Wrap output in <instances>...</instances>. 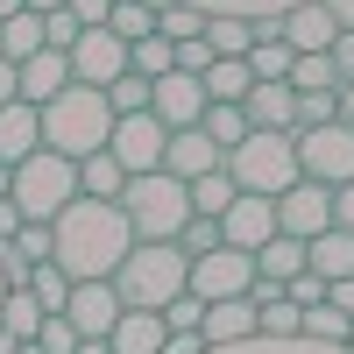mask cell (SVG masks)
Listing matches in <instances>:
<instances>
[{"label":"cell","mask_w":354,"mask_h":354,"mask_svg":"<svg viewBox=\"0 0 354 354\" xmlns=\"http://www.w3.org/2000/svg\"><path fill=\"white\" fill-rule=\"evenodd\" d=\"M113 290H121V305H135V312H163L170 298H185L192 290L185 241H135V255L113 270Z\"/></svg>","instance_id":"3957f363"},{"label":"cell","mask_w":354,"mask_h":354,"mask_svg":"<svg viewBox=\"0 0 354 354\" xmlns=\"http://www.w3.org/2000/svg\"><path fill=\"white\" fill-rule=\"evenodd\" d=\"M340 121V93H298V128H326Z\"/></svg>","instance_id":"f6af8a7d"},{"label":"cell","mask_w":354,"mask_h":354,"mask_svg":"<svg viewBox=\"0 0 354 354\" xmlns=\"http://www.w3.org/2000/svg\"><path fill=\"white\" fill-rule=\"evenodd\" d=\"M163 170H170V177H185V185H198V177L227 170V149H220L205 128H170V156H163Z\"/></svg>","instance_id":"9a60e30c"},{"label":"cell","mask_w":354,"mask_h":354,"mask_svg":"<svg viewBox=\"0 0 354 354\" xmlns=\"http://www.w3.org/2000/svg\"><path fill=\"white\" fill-rule=\"evenodd\" d=\"M36 340H43L50 354H78V347H85V333L71 326V319H64V312H50V319H43V333H36Z\"/></svg>","instance_id":"bcb514c9"},{"label":"cell","mask_w":354,"mask_h":354,"mask_svg":"<svg viewBox=\"0 0 354 354\" xmlns=\"http://www.w3.org/2000/svg\"><path fill=\"white\" fill-rule=\"evenodd\" d=\"M347 354H354V333H347Z\"/></svg>","instance_id":"be15d7a7"},{"label":"cell","mask_w":354,"mask_h":354,"mask_svg":"<svg viewBox=\"0 0 354 354\" xmlns=\"http://www.w3.org/2000/svg\"><path fill=\"white\" fill-rule=\"evenodd\" d=\"M234 198H241V185H234L227 170H213V177H198V185H192V213H198V220H220Z\"/></svg>","instance_id":"1f68e13d"},{"label":"cell","mask_w":354,"mask_h":354,"mask_svg":"<svg viewBox=\"0 0 354 354\" xmlns=\"http://www.w3.org/2000/svg\"><path fill=\"white\" fill-rule=\"evenodd\" d=\"M163 354H205V333H170Z\"/></svg>","instance_id":"db71d44e"},{"label":"cell","mask_w":354,"mask_h":354,"mask_svg":"<svg viewBox=\"0 0 354 354\" xmlns=\"http://www.w3.org/2000/svg\"><path fill=\"white\" fill-rule=\"evenodd\" d=\"M205 43H213L220 57H248L255 50V21L248 15H213L205 21Z\"/></svg>","instance_id":"4dcf8cb0"},{"label":"cell","mask_w":354,"mask_h":354,"mask_svg":"<svg viewBox=\"0 0 354 354\" xmlns=\"http://www.w3.org/2000/svg\"><path fill=\"white\" fill-rule=\"evenodd\" d=\"M277 227H283V234H298V241H319V234L333 227V185L298 177V185L277 198Z\"/></svg>","instance_id":"30bf717a"},{"label":"cell","mask_w":354,"mask_h":354,"mask_svg":"<svg viewBox=\"0 0 354 354\" xmlns=\"http://www.w3.org/2000/svg\"><path fill=\"white\" fill-rule=\"evenodd\" d=\"M262 312V340H298L305 333V312L290 305V298H270V305H255Z\"/></svg>","instance_id":"ab89813d"},{"label":"cell","mask_w":354,"mask_h":354,"mask_svg":"<svg viewBox=\"0 0 354 354\" xmlns=\"http://www.w3.org/2000/svg\"><path fill=\"white\" fill-rule=\"evenodd\" d=\"M192 290H198L205 305L248 298V290H255V255H248V248H213V255H198V262H192Z\"/></svg>","instance_id":"9c48e42d"},{"label":"cell","mask_w":354,"mask_h":354,"mask_svg":"<svg viewBox=\"0 0 354 354\" xmlns=\"http://www.w3.org/2000/svg\"><path fill=\"white\" fill-rule=\"evenodd\" d=\"M121 290H113V277H100V283H78L71 290V305H64V319H71V326L85 333V340H106L113 326H121Z\"/></svg>","instance_id":"5bb4252c"},{"label":"cell","mask_w":354,"mask_h":354,"mask_svg":"<svg viewBox=\"0 0 354 354\" xmlns=\"http://www.w3.org/2000/svg\"><path fill=\"white\" fill-rule=\"evenodd\" d=\"M106 100H113V113H149V100H156V78L128 71V78H113V85H106Z\"/></svg>","instance_id":"f35d334b"},{"label":"cell","mask_w":354,"mask_h":354,"mask_svg":"<svg viewBox=\"0 0 354 354\" xmlns=\"http://www.w3.org/2000/svg\"><path fill=\"white\" fill-rule=\"evenodd\" d=\"M192 8H205V15H248V21H262V15H290V8H305V0H192Z\"/></svg>","instance_id":"60d3db41"},{"label":"cell","mask_w":354,"mask_h":354,"mask_svg":"<svg viewBox=\"0 0 354 354\" xmlns=\"http://www.w3.org/2000/svg\"><path fill=\"white\" fill-rule=\"evenodd\" d=\"M312 270L326 277V283H340V277H354V234L347 227H326L312 241Z\"/></svg>","instance_id":"484cf974"},{"label":"cell","mask_w":354,"mask_h":354,"mask_svg":"<svg viewBox=\"0 0 354 354\" xmlns=\"http://www.w3.org/2000/svg\"><path fill=\"white\" fill-rule=\"evenodd\" d=\"M177 241H185V255L198 262V255H213V248H227V234H220V220H198V213H192V227L177 234Z\"/></svg>","instance_id":"ee69618b"},{"label":"cell","mask_w":354,"mask_h":354,"mask_svg":"<svg viewBox=\"0 0 354 354\" xmlns=\"http://www.w3.org/2000/svg\"><path fill=\"white\" fill-rule=\"evenodd\" d=\"M283 43L298 50V57H312V50H333V43H340V21H333V8H326V0H305V8H290V15H283Z\"/></svg>","instance_id":"d6986e66"},{"label":"cell","mask_w":354,"mask_h":354,"mask_svg":"<svg viewBox=\"0 0 354 354\" xmlns=\"http://www.w3.org/2000/svg\"><path fill=\"white\" fill-rule=\"evenodd\" d=\"M36 50H50V28H43L36 8H21L15 21H0V57H8V64H28Z\"/></svg>","instance_id":"603a6c76"},{"label":"cell","mask_w":354,"mask_h":354,"mask_svg":"<svg viewBox=\"0 0 354 354\" xmlns=\"http://www.w3.org/2000/svg\"><path fill=\"white\" fill-rule=\"evenodd\" d=\"M71 15H78L85 28H106V21H113V0H71Z\"/></svg>","instance_id":"681fc988"},{"label":"cell","mask_w":354,"mask_h":354,"mask_svg":"<svg viewBox=\"0 0 354 354\" xmlns=\"http://www.w3.org/2000/svg\"><path fill=\"white\" fill-rule=\"evenodd\" d=\"M128 57H135V71H142V78H170V71H177V43L163 36V28H156V36H142Z\"/></svg>","instance_id":"e575fe53"},{"label":"cell","mask_w":354,"mask_h":354,"mask_svg":"<svg viewBox=\"0 0 354 354\" xmlns=\"http://www.w3.org/2000/svg\"><path fill=\"white\" fill-rule=\"evenodd\" d=\"M50 227H57V262L71 270V283H100L135 255V220H128L121 198H85L78 192Z\"/></svg>","instance_id":"6da1fadb"},{"label":"cell","mask_w":354,"mask_h":354,"mask_svg":"<svg viewBox=\"0 0 354 354\" xmlns=\"http://www.w3.org/2000/svg\"><path fill=\"white\" fill-rule=\"evenodd\" d=\"M78 192H85V198H121V192H128V170H121V156H113V149L85 156V163H78Z\"/></svg>","instance_id":"d4e9b609"},{"label":"cell","mask_w":354,"mask_h":354,"mask_svg":"<svg viewBox=\"0 0 354 354\" xmlns=\"http://www.w3.org/2000/svg\"><path fill=\"white\" fill-rule=\"evenodd\" d=\"M333 227H347V234H354V185H340V192H333Z\"/></svg>","instance_id":"f5cc1de1"},{"label":"cell","mask_w":354,"mask_h":354,"mask_svg":"<svg viewBox=\"0 0 354 354\" xmlns=\"http://www.w3.org/2000/svg\"><path fill=\"white\" fill-rule=\"evenodd\" d=\"M220 234H227V248H262V241H277V198H262V192H241V198H234L227 205V213H220Z\"/></svg>","instance_id":"7c38bea8"},{"label":"cell","mask_w":354,"mask_h":354,"mask_svg":"<svg viewBox=\"0 0 354 354\" xmlns=\"http://www.w3.org/2000/svg\"><path fill=\"white\" fill-rule=\"evenodd\" d=\"M106 149L121 156V170H128V177H149V170H163V156H170V128L156 121V113H121Z\"/></svg>","instance_id":"ba28073f"},{"label":"cell","mask_w":354,"mask_h":354,"mask_svg":"<svg viewBox=\"0 0 354 354\" xmlns=\"http://www.w3.org/2000/svg\"><path fill=\"white\" fill-rule=\"evenodd\" d=\"M43 28H50V50H78V36H85V21H78L71 8H57V15H43Z\"/></svg>","instance_id":"7dc6e473"},{"label":"cell","mask_w":354,"mask_h":354,"mask_svg":"<svg viewBox=\"0 0 354 354\" xmlns=\"http://www.w3.org/2000/svg\"><path fill=\"white\" fill-rule=\"evenodd\" d=\"M205 21H213V15L192 8V0H163V36H170V43H198Z\"/></svg>","instance_id":"74e56055"},{"label":"cell","mask_w":354,"mask_h":354,"mask_svg":"<svg viewBox=\"0 0 354 354\" xmlns=\"http://www.w3.org/2000/svg\"><path fill=\"white\" fill-rule=\"evenodd\" d=\"M113 121H121V113H113L106 85H71V93H57L43 106V149L85 163V156H100L113 142Z\"/></svg>","instance_id":"7a4b0ae2"},{"label":"cell","mask_w":354,"mask_h":354,"mask_svg":"<svg viewBox=\"0 0 354 354\" xmlns=\"http://www.w3.org/2000/svg\"><path fill=\"white\" fill-rule=\"evenodd\" d=\"M36 149H43V106L36 100L0 106V163H28Z\"/></svg>","instance_id":"e0dca14e"},{"label":"cell","mask_w":354,"mask_h":354,"mask_svg":"<svg viewBox=\"0 0 354 354\" xmlns=\"http://www.w3.org/2000/svg\"><path fill=\"white\" fill-rule=\"evenodd\" d=\"M28 227V213H21V205L15 198H0V241H15V234Z\"/></svg>","instance_id":"f907efd6"},{"label":"cell","mask_w":354,"mask_h":354,"mask_svg":"<svg viewBox=\"0 0 354 354\" xmlns=\"http://www.w3.org/2000/svg\"><path fill=\"white\" fill-rule=\"evenodd\" d=\"M298 163L305 177H319V185H354V128L347 121H326V128H298Z\"/></svg>","instance_id":"52a82bcc"},{"label":"cell","mask_w":354,"mask_h":354,"mask_svg":"<svg viewBox=\"0 0 354 354\" xmlns=\"http://www.w3.org/2000/svg\"><path fill=\"white\" fill-rule=\"evenodd\" d=\"M28 8H36V15H57V8H71V0H28Z\"/></svg>","instance_id":"91938a15"},{"label":"cell","mask_w":354,"mask_h":354,"mask_svg":"<svg viewBox=\"0 0 354 354\" xmlns=\"http://www.w3.org/2000/svg\"><path fill=\"white\" fill-rule=\"evenodd\" d=\"M290 85H298V93H340V64H333V50H312V57H298V64H290Z\"/></svg>","instance_id":"f546056e"},{"label":"cell","mask_w":354,"mask_h":354,"mask_svg":"<svg viewBox=\"0 0 354 354\" xmlns=\"http://www.w3.org/2000/svg\"><path fill=\"white\" fill-rule=\"evenodd\" d=\"M255 128H277V135H298V85L290 78H255V93L241 100Z\"/></svg>","instance_id":"2e32d148"},{"label":"cell","mask_w":354,"mask_h":354,"mask_svg":"<svg viewBox=\"0 0 354 354\" xmlns=\"http://www.w3.org/2000/svg\"><path fill=\"white\" fill-rule=\"evenodd\" d=\"M347 333H354V319L326 298V305H312L305 312V340H326V347H347Z\"/></svg>","instance_id":"d590c367"},{"label":"cell","mask_w":354,"mask_h":354,"mask_svg":"<svg viewBox=\"0 0 354 354\" xmlns=\"http://www.w3.org/2000/svg\"><path fill=\"white\" fill-rule=\"evenodd\" d=\"M326 290H333V283H326V277H319V270H298V277H290V283H283V298H290V305H298V312H312V305H326Z\"/></svg>","instance_id":"7bdbcfd3"},{"label":"cell","mask_w":354,"mask_h":354,"mask_svg":"<svg viewBox=\"0 0 354 354\" xmlns=\"http://www.w3.org/2000/svg\"><path fill=\"white\" fill-rule=\"evenodd\" d=\"M290 64H298V50H290L283 36H255V50H248L255 78H290Z\"/></svg>","instance_id":"836d02e7"},{"label":"cell","mask_w":354,"mask_h":354,"mask_svg":"<svg viewBox=\"0 0 354 354\" xmlns=\"http://www.w3.org/2000/svg\"><path fill=\"white\" fill-rule=\"evenodd\" d=\"M106 28L135 50L142 36H156V28H163V0H113V21H106Z\"/></svg>","instance_id":"cb8c5ba5"},{"label":"cell","mask_w":354,"mask_h":354,"mask_svg":"<svg viewBox=\"0 0 354 354\" xmlns=\"http://www.w3.org/2000/svg\"><path fill=\"white\" fill-rule=\"evenodd\" d=\"M21 347H28L21 333H8V326H0V354H21Z\"/></svg>","instance_id":"6f0895ef"},{"label":"cell","mask_w":354,"mask_h":354,"mask_svg":"<svg viewBox=\"0 0 354 354\" xmlns=\"http://www.w3.org/2000/svg\"><path fill=\"white\" fill-rule=\"evenodd\" d=\"M106 340H113V354H163L170 319H163V312H135V305H128V312H121V326H113Z\"/></svg>","instance_id":"44dd1931"},{"label":"cell","mask_w":354,"mask_h":354,"mask_svg":"<svg viewBox=\"0 0 354 354\" xmlns=\"http://www.w3.org/2000/svg\"><path fill=\"white\" fill-rule=\"evenodd\" d=\"M78 85V71H71V50H36L21 64V100H36V106H50L57 93H71Z\"/></svg>","instance_id":"ac0fdd59"},{"label":"cell","mask_w":354,"mask_h":354,"mask_svg":"<svg viewBox=\"0 0 354 354\" xmlns=\"http://www.w3.org/2000/svg\"><path fill=\"white\" fill-rule=\"evenodd\" d=\"M128 220H135V241H177L192 227V185L170 170H149V177H128Z\"/></svg>","instance_id":"277c9868"},{"label":"cell","mask_w":354,"mask_h":354,"mask_svg":"<svg viewBox=\"0 0 354 354\" xmlns=\"http://www.w3.org/2000/svg\"><path fill=\"white\" fill-rule=\"evenodd\" d=\"M163 319H170V333H205V298H198V290H185V298L163 305Z\"/></svg>","instance_id":"b9f144b4"},{"label":"cell","mask_w":354,"mask_h":354,"mask_svg":"<svg viewBox=\"0 0 354 354\" xmlns=\"http://www.w3.org/2000/svg\"><path fill=\"white\" fill-rule=\"evenodd\" d=\"M28 290L43 298V312H64L78 283H71V270H64V262H36V277H28Z\"/></svg>","instance_id":"d6a6232c"},{"label":"cell","mask_w":354,"mask_h":354,"mask_svg":"<svg viewBox=\"0 0 354 354\" xmlns=\"http://www.w3.org/2000/svg\"><path fill=\"white\" fill-rule=\"evenodd\" d=\"M205 93H213V100H234V106H241V100L255 93V71H248V57H220V64L205 71Z\"/></svg>","instance_id":"f1b7e54d"},{"label":"cell","mask_w":354,"mask_h":354,"mask_svg":"<svg viewBox=\"0 0 354 354\" xmlns=\"http://www.w3.org/2000/svg\"><path fill=\"white\" fill-rule=\"evenodd\" d=\"M298 270H312V241H298V234H277V241H262V248H255V277L290 283Z\"/></svg>","instance_id":"7402d4cb"},{"label":"cell","mask_w":354,"mask_h":354,"mask_svg":"<svg viewBox=\"0 0 354 354\" xmlns=\"http://www.w3.org/2000/svg\"><path fill=\"white\" fill-rule=\"evenodd\" d=\"M227 177L241 192H262V198H283L290 185L305 177L298 163V135H277V128H255L241 149H227Z\"/></svg>","instance_id":"5b68a950"},{"label":"cell","mask_w":354,"mask_h":354,"mask_svg":"<svg viewBox=\"0 0 354 354\" xmlns=\"http://www.w3.org/2000/svg\"><path fill=\"white\" fill-rule=\"evenodd\" d=\"M0 277H8V283H28V277H36V262H28L15 241H0Z\"/></svg>","instance_id":"c3c4849f"},{"label":"cell","mask_w":354,"mask_h":354,"mask_svg":"<svg viewBox=\"0 0 354 354\" xmlns=\"http://www.w3.org/2000/svg\"><path fill=\"white\" fill-rule=\"evenodd\" d=\"M205 354H347V347L305 340V333H298V340H262V333H255V340H241V347H205Z\"/></svg>","instance_id":"8d00e7d4"},{"label":"cell","mask_w":354,"mask_h":354,"mask_svg":"<svg viewBox=\"0 0 354 354\" xmlns=\"http://www.w3.org/2000/svg\"><path fill=\"white\" fill-rule=\"evenodd\" d=\"M8 290H15V283H8V277H0V305H8Z\"/></svg>","instance_id":"6125c7cd"},{"label":"cell","mask_w":354,"mask_h":354,"mask_svg":"<svg viewBox=\"0 0 354 354\" xmlns=\"http://www.w3.org/2000/svg\"><path fill=\"white\" fill-rule=\"evenodd\" d=\"M326 8H333V21H340V28H354V0H326Z\"/></svg>","instance_id":"9f6ffc18"},{"label":"cell","mask_w":354,"mask_h":354,"mask_svg":"<svg viewBox=\"0 0 354 354\" xmlns=\"http://www.w3.org/2000/svg\"><path fill=\"white\" fill-rule=\"evenodd\" d=\"M21 8H28V0H0V21H15V15H21Z\"/></svg>","instance_id":"94428289"},{"label":"cell","mask_w":354,"mask_h":354,"mask_svg":"<svg viewBox=\"0 0 354 354\" xmlns=\"http://www.w3.org/2000/svg\"><path fill=\"white\" fill-rule=\"evenodd\" d=\"M333 64H340V78L354 85V28H340V43H333Z\"/></svg>","instance_id":"816d5d0a"},{"label":"cell","mask_w":354,"mask_h":354,"mask_svg":"<svg viewBox=\"0 0 354 354\" xmlns=\"http://www.w3.org/2000/svg\"><path fill=\"white\" fill-rule=\"evenodd\" d=\"M198 128L213 135L220 149H241V142L255 135V121H248V106H234V100H213V106H205V121H198Z\"/></svg>","instance_id":"4316f807"},{"label":"cell","mask_w":354,"mask_h":354,"mask_svg":"<svg viewBox=\"0 0 354 354\" xmlns=\"http://www.w3.org/2000/svg\"><path fill=\"white\" fill-rule=\"evenodd\" d=\"M71 71H78V85H113V78L135 71V57H128V43L113 28H85L78 50H71Z\"/></svg>","instance_id":"8fae6325"},{"label":"cell","mask_w":354,"mask_h":354,"mask_svg":"<svg viewBox=\"0 0 354 354\" xmlns=\"http://www.w3.org/2000/svg\"><path fill=\"white\" fill-rule=\"evenodd\" d=\"M71 198H78V163L71 156L36 149L28 163H15V205H21L28 220H57Z\"/></svg>","instance_id":"8992f818"},{"label":"cell","mask_w":354,"mask_h":354,"mask_svg":"<svg viewBox=\"0 0 354 354\" xmlns=\"http://www.w3.org/2000/svg\"><path fill=\"white\" fill-rule=\"evenodd\" d=\"M326 298H333V305H340V312H347V319H354V277H340V283H333V290H326Z\"/></svg>","instance_id":"11a10c76"},{"label":"cell","mask_w":354,"mask_h":354,"mask_svg":"<svg viewBox=\"0 0 354 354\" xmlns=\"http://www.w3.org/2000/svg\"><path fill=\"white\" fill-rule=\"evenodd\" d=\"M262 333V312L255 298H220V305H205V347H241Z\"/></svg>","instance_id":"ffe728a7"},{"label":"cell","mask_w":354,"mask_h":354,"mask_svg":"<svg viewBox=\"0 0 354 354\" xmlns=\"http://www.w3.org/2000/svg\"><path fill=\"white\" fill-rule=\"evenodd\" d=\"M205 106H213L205 78H192V71H170V78H156V100H149V113H156L163 128H198V121H205Z\"/></svg>","instance_id":"4fadbf2b"},{"label":"cell","mask_w":354,"mask_h":354,"mask_svg":"<svg viewBox=\"0 0 354 354\" xmlns=\"http://www.w3.org/2000/svg\"><path fill=\"white\" fill-rule=\"evenodd\" d=\"M340 121L354 128V85H340Z\"/></svg>","instance_id":"680465c9"},{"label":"cell","mask_w":354,"mask_h":354,"mask_svg":"<svg viewBox=\"0 0 354 354\" xmlns=\"http://www.w3.org/2000/svg\"><path fill=\"white\" fill-rule=\"evenodd\" d=\"M43 298H36V290H28V283H15L8 290V305H0V326H8V333H21V340H36L43 333Z\"/></svg>","instance_id":"83f0119b"}]
</instances>
